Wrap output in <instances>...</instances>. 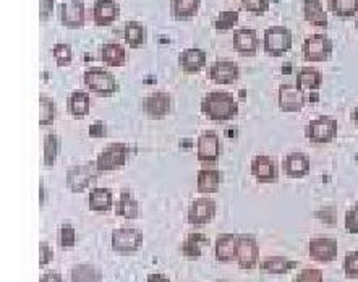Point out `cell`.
Listing matches in <instances>:
<instances>
[{
    "label": "cell",
    "mask_w": 358,
    "mask_h": 282,
    "mask_svg": "<svg viewBox=\"0 0 358 282\" xmlns=\"http://www.w3.org/2000/svg\"><path fill=\"white\" fill-rule=\"evenodd\" d=\"M115 214L130 220L136 219L138 214H140V206H138V202L133 197L130 188H122L119 202L115 204Z\"/></svg>",
    "instance_id": "4316f807"
},
{
    "label": "cell",
    "mask_w": 358,
    "mask_h": 282,
    "mask_svg": "<svg viewBox=\"0 0 358 282\" xmlns=\"http://www.w3.org/2000/svg\"><path fill=\"white\" fill-rule=\"evenodd\" d=\"M60 22L64 27L76 29L81 28L86 22L85 2L81 0H65L60 5Z\"/></svg>",
    "instance_id": "5bb4252c"
},
{
    "label": "cell",
    "mask_w": 358,
    "mask_h": 282,
    "mask_svg": "<svg viewBox=\"0 0 358 282\" xmlns=\"http://www.w3.org/2000/svg\"><path fill=\"white\" fill-rule=\"evenodd\" d=\"M143 232L140 229L120 227L112 232V250L120 255H133L141 248Z\"/></svg>",
    "instance_id": "52a82bcc"
},
{
    "label": "cell",
    "mask_w": 358,
    "mask_h": 282,
    "mask_svg": "<svg viewBox=\"0 0 358 282\" xmlns=\"http://www.w3.org/2000/svg\"><path fill=\"white\" fill-rule=\"evenodd\" d=\"M120 17V5L115 0H94L93 20L96 27H109Z\"/></svg>",
    "instance_id": "ffe728a7"
},
{
    "label": "cell",
    "mask_w": 358,
    "mask_h": 282,
    "mask_svg": "<svg viewBox=\"0 0 358 282\" xmlns=\"http://www.w3.org/2000/svg\"><path fill=\"white\" fill-rule=\"evenodd\" d=\"M306 102L305 93L296 90V86H292L289 83H284L279 86L278 91V104L280 107V111L284 112H300L303 109Z\"/></svg>",
    "instance_id": "4fadbf2b"
},
{
    "label": "cell",
    "mask_w": 358,
    "mask_h": 282,
    "mask_svg": "<svg viewBox=\"0 0 358 282\" xmlns=\"http://www.w3.org/2000/svg\"><path fill=\"white\" fill-rule=\"evenodd\" d=\"M60 153V138L55 133H49L44 138V166L52 169Z\"/></svg>",
    "instance_id": "d590c367"
},
{
    "label": "cell",
    "mask_w": 358,
    "mask_h": 282,
    "mask_svg": "<svg viewBox=\"0 0 358 282\" xmlns=\"http://www.w3.org/2000/svg\"><path fill=\"white\" fill-rule=\"evenodd\" d=\"M201 0H171V15L176 20H190L198 13Z\"/></svg>",
    "instance_id": "1f68e13d"
},
{
    "label": "cell",
    "mask_w": 358,
    "mask_h": 282,
    "mask_svg": "<svg viewBox=\"0 0 358 282\" xmlns=\"http://www.w3.org/2000/svg\"><path fill=\"white\" fill-rule=\"evenodd\" d=\"M214 214H216V203H214V199L201 197L192 203L190 209H188L187 220L192 225H204L211 223Z\"/></svg>",
    "instance_id": "2e32d148"
},
{
    "label": "cell",
    "mask_w": 358,
    "mask_h": 282,
    "mask_svg": "<svg viewBox=\"0 0 358 282\" xmlns=\"http://www.w3.org/2000/svg\"><path fill=\"white\" fill-rule=\"evenodd\" d=\"M344 227L349 234H358V202L345 213Z\"/></svg>",
    "instance_id": "7bdbcfd3"
},
{
    "label": "cell",
    "mask_w": 358,
    "mask_h": 282,
    "mask_svg": "<svg viewBox=\"0 0 358 282\" xmlns=\"http://www.w3.org/2000/svg\"><path fill=\"white\" fill-rule=\"evenodd\" d=\"M99 171L96 162L86 164V166H75L66 172V187L73 193H80L90 185L91 181L98 176Z\"/></svg>",
    "instance_id": "8fae6325"
},
{
    "label": "cell",
    "mask_w": 358,
    "mask_h": 282,
    "mask_svg": "<svg viewBox=\"0 0 358 282\" xmlns=\"http://www.w3.org/2000/svg\"><path fill=\"white\" fill-rule=\"evenodd\" d=\"M238 18L240 15L237 10H224V12L219 13L216 22H214V28L217 31H229V29H232L238 23Z\"/></svg>",
    "instance_id": "74e56055"
},
{
    "label": "cell",
    "mask_w": 358,
    "mask_h": 282,
    "mask_svg": "<svg viewBox=\"0 0 358 282\" xmlns=\"http://www.w3.org/2000/svg\"><path fill=\"white\" fill-rule=\"evenodd\" d=\"M252 174L259 183H274L279 178V167L273 157L258 155L252 161Z\"/></svg>",
    "instance_id": "ac0fdd59"
},
{
    "label": "cell",
    "mask_w": 358,
    "mask_h": 282,
    "mask_svg": "<svg viewBox=\"0 0 358 282\" xmlns=\"http://www.w3.org/2000/svg\"><path fill=\"white\" fill-rule=\"evenodd\" d=\"M91 97L86 91H75L66 97V111L75 119H85L90 114Z\"/></svg>",
    "instance_id": "d4e9b609"
},
{
    "label": "cell",
    "mask_w": 358,
    "mask_h": 282,
    "mask_svg": "<svg viewBox=\"0 0 358 282\" xmlns=\"http://www.w3.org/2000/svg\"><path fill=\"white\" fill-rule=\"evenodd\" d=\"M355 27H357V31H358V18H357V24H355Z\"/></svg>",
    "instance_id": "f5cc1de1"
},
{
    "label": "cell",
    "mask_w": 358,
    "mask_h": 282,
    "mask_svg": "<svg viewBox=\"0 0 358 282\" xmlns=\"http://www.w3.org/2000/svg\"><path fill=\"white\" fill-rule=\"evenodd\" d=\"M57 242L62 248H73L75 242H76V234H75V227L71 224H62L59 229V235H57Z\"/></svg>",
    "instance_id": "ab89813d"
},
{
    "label": "cell",
    "mask_w": 358,
    "mask_h": 282,
    "mask_svg": "<svg viewBox=\"0 0 358 282\" xmlns=\"http://www.w3.org/2000/svg\"><path fill=\"white\" fill-rule=\"evenodd\" d=\"M310 157L305 153H290L282 161V171L289 178H303L310 174Z\"/></svg>",
    "instance_id": "d6986e66"
},
{
    "label": "cell",
    "mask_w": 358,
    "mask_h": 282,
    "mask_svg": "<svg viewBox=\"0 0 358 282\" xmlns=\"http://www.w3.org/2000/svg\"><path fill=\"white\" fill-rule=\"evenodd\" d=\"M172 107V97L164 91H156L143 99V112L148 119L151 120H162L164 117L169 115Z\"/></svg>",
    "instance_id": "30bf717a"
},
{
    "label": "cell",
    "mask_w": 358,
    "mask_h": 282,
    "mask_svg": "<svg viewBox=\"0 0 358 282\" xmlns=\"http://www.w3.org/2000/svg\"><path fill=\"white\" fill-rule=\"evenodd\" d=\"M71 282H101L102 273L94 265H76L70 271Z\"/></svg>",
    "instance_id": "836d02e7"
},
{
    "label": "cell",
    "mask_w": 358,
    "mask_h": 282,
    "mask_svg": "<svg viewBox=\"0 0 358 282\" xmlns=\"http://www.w3.org/2000/svg\"><path fill=\"white\" fill-rule=\"evenodd\" d=\"M323 85V73L315 66H303L295 76V86L301 93L306 91H318Z\"/></svg>",
    "instance_id": "603a6c76"
},
{
    "label": "cell",
    "mask_w": 358,
    "mask_h": 282,
    "mask_svg": "<svg viewBox=\"0 0 358 282\" xmlns=\"http://www.w3.org/2000/svg\"><path fill=\"white\" fill-rule=\"evenodd\" d=\"M124 39L131 49H140L146 43V29L140 22H127L124 27Z\"/></svg>",
    "instance_id": "d6a6232c"
},
{
    "label": "cell",
    "mask_w": 358,
    "mask_h": 282,
    "mask_svg": "<svg viewBox=\"0 0 358 282\" xmlns=\"http://www.w3.org/2000/svg\"><path fill=\"white\" fill-rule=\"evenodd\" d=\"M296 268V261L284 258V256H269L259 263L261 273L268 274H285Z\"/></svg>",
    "instance_id": "f1b7e54d"
},
{
    "label": "cell",
    "mask_w": 358,
    "mask_h": 282,
    "mask_svg": "<svg viewBox=\"0 0 358 282\" xmlns=\"http://www.w3.org/2000/svg\"><path fill=\"white\" fill-rule=\"evenodd\" d=\"M259 247L253 235H237V263L240 269H253L258 265Z\"/></svg>",
    "instance_id": "9c48e42d"
},
{
    "label": "cell",
    "mask_w": 358,
    "mask_h": 282,
    "mask_svg": "<svg viewBox=\"0 0 358 282\" xmlns=\"http://www.w3.org/2000/svg\"><path fill=\"white\" fill-rule=\"evenodd\" d=\"M337 240L329 237H318L310 240L308 244V253L310 258L315 261H321V263H329L337 258Z\"/></svg>",
    "instance_id": "e0dca14e"
},
{
    "label": "cell",
    "mask_w": 358,
    "mask_h": 282,
    "mask_svg": "<svg viewBox=\"0 0 358 282\" xmlns=\"http://www.w3.org/2000/svg\"><path fill=\"white\" fill-rule=\"evenodd\" d=\"M240 106L227 91H213L201 101V112L213 122H229L238 115Z\"/></svg>",
    "instance_id": "6da1fadb"
},
{
    "label": "cell",
    "mask_w": 358,
    "mask_h": 282,
    "mask_svg": "<svg viewBox=\"0 0 358 282\" xmlns=\"http://www.w3.org/2000/svg\"><path fill=\"white\" fill-rule=\"evenodd\" d=\"M327 7L337 18H354L358 13V0H327Z\"/></svg>",
    "instance_id": "e575fe53"
},
{
    "label": "cell",
    "mask_w": 358,
    "mask_h": 282,
    "mask_svg": "<svg viewBox=\"0 0 358 282\" xmlns=\"http://www.w3.org/2000/svg\"><path fill=\"white\" fill-rule=\"evenodd\" d=\"M219 282H226V281H219Z\"/></svg>",
    "instance_id": "db71d44e"
},
{
    "label": "cell",
    "mask_w": 358,
    "mask_h": 282,
    "mask_svg": "<svg viewBox=\"0 0 358 282\" xmlns=\"http://www.w3.org/2000/svg\"><path fill=\"white\" fill-rule=\"evenodd\" d=\"M90 136L93 138H104L107 136V125L104 122H96L90 127Z\"/></svg>",
    "instance_id": "7dc6e473"
},
{
    "label": "cell",
    "mask_w": 358,
    "mask_h": 282,
    "mask_svg": "<svg viewBox=\"0 0 358 282\" xmlns=\"http://www.w3.org/2000/svg\"><path fill=\"white\" fill-rule=\"evenodd\" d=\"M43 204H44V185L41 183V206H43Z\"/></svg>",
    "instance_id": "816d5d0a"
},
{
    "label": "cell",
    "mask_w": 358,
    "mask_h": 282,
    "mask_svg": "<svg viewBox=\"0 0 358 282\" xmlns=\"http://www.w3.org/2000/svg\"><path fill=\"white\" fill-rule=\"evenodd\" d=\"M232 44H234V49L237 50L240 55L253 57V55H257L258 48H259V38H258L257 29L253 28L235 29Z\"/></svg>",
    "instance_id": "7c38bea8"
},
{
    "label": "cell",
    "mask_w": 358,
    "mask_h": 282,
    "mask_svg": "<svg viewBox=\"0 0 358 282\" xmlns=\"http://www.w3.org/2000/svg\"><path fill=\"white\" fill-rule=\"evenodd\" d=\"M129 155V146L124 145V143H112V145L106 146L98 155V159L94 161L96 167H98L99 172L117 171V169L125 166Z\"/></svg>",
    "instance_id": "8992f818"
},
{
    "label": "cell",
    "mask_w": 358,
    "mask_h": 282,
    "mask_svg": "<svg viewBox=\"0 0 358 282\" xmlns=\"http://www.w3.org/2000/svg\"><path fill=\"white\" fill-rule=\"evenodd\" d=\"M208 76L217 85H232L240 78V66L232 60H217L208 69Z\"/></svg>",
    "instance_id": "9a60e30c"
},
{
    "label": "cell",
    "mask_w": 358,
    "mask_h": 282,
    "mask_svg": "<svg viewBox=\"0 0 358 282\" xmlns=\"http://www.w3.org/2000/svg\"><path fill=\"white\" fill-rule=\"evenodd\" d=\"M214 255L221 263H232L237 260V235L221 234L217 235L216 245H214Z\"/></svg>",
    "instance_id": "7402d4cb"
},
{
    "label": "cell",
    "mask_w": 358,
    "mask_h": 282,
    "mask_svg": "<svg viewBox=\"0 0 358 282\" xmlns=\"http://www.w3.org/2000/svg\"><path fill=\"white\" fill-rule=\"evenodd\" d=\"M342 268H344V273L349 279L358 278V250L350 251V253L345 256Z\"/></svg>",
    "instance_id": "60d3db41"
},
{
    "label": "cell",
    "mask_w": 358,
    "mask_h": 282,
    "mask_svg": "<svg viewBox=\"0 0 358 282\" xmlns=\"http://www.w3.org/2000/svg\"><path fill=\"white\" fill-rule=\"evenodd\" d=\"M337 132H339V124L329 115H320L305 128L306 138L315 145H326V143L336 140Z\"/></svg>",
    "instance_id": "5b68a950"
},
{
    "label": "cell",
    "mask_w": 358,
    "mask_h": 282,
    "mask_svg": "<svg viewBox=\"0 0 358 282\" xmlns=\"http://www.w3.org/2000/svg\"><path fill=\"white\" fill-rule=\"evenodd\" d=\"M204 245H209V239L201 232L188 234L182 244V253L188 260H196L203 253Z\"/></svg>",
    "instance_id": "f546056e"
},
{
    "label": "cell",
    "mask_w": 358,
    "mask_h": 282,
    "mask_svg": "<svg viewBox=\"0 0 358 282\" xmlns=\"http://www.w3.org/2000/svg\"><path fill=\"white\" fill-rule=\"evenodd\" d=\"M242 7L247 10V12L261 17V15L268 12L269 0H242Z\"/></svg>",
    "instance_id": "b9f144b4"
},
{
    "label": "cell",
    "mask_w": 358,
    "mask_h": 282,
    "mask_svg": "<svg viewBox=\"0 0 358 282\" xmlns=\"http://www.w3.org/2000/svg\"><path fill=\"white\" fill-rule=\"evenodd\" d=\"M206 52L198 48L185 49L178 55V65H180L182 71H185V73H198V71H201L204 65H206Z\"/></svg>",
    "instance_id": "44dd1931"
},
{
    "label": "cell",
    "mask_w": 358,
    "mask_h": 282,
    "mask_svg": "<svg viewBox=\"0 0 358 282\" xmlns=\"http://www.w3.org/2000/svg\"><path fill=\"white\" fill-rule=\"evenodd\" d=\"M222 182V174L217 169H201L196 176V187L199 193H216Z\"/></svg>",
    "instance_id": "484cf974"
},
{
    "label": "cell",
    "mask_w": 358,
    "mask_h": 282,
    "mask_svg": "<svg viewBox=\"0 0 358 282\" xmlns=\"http://www.w3.org/2000/svg\"><path fill=\"white\" fill-rule=\"evenodd\" d=\"M292 44L294 36L287 27L274 24V27H269L264 31L263 48L264 52L271 57H282L284 54H287L292 49Z\"/></svg>",
    "instance_id": "7a4b0ae2"
},
{
    "label": "cell",
    "mask_w": 358,
    "mask_h": 282,
    "mask_svg": "<svg viewBox=\"0 0 358 282\" xmlns=\"http://www.w3.org/2000/svg\"><path fill=\"white\" fill-rule=\"evenodd\" d=\"M54 258V251L50 248L49 244L45 242H41L39 244V266L41 268H44L45 265H49L50 261Z\"/></svg>",
    "instance_id": "f6af8a7d"
},
{
    "label": "cell",
    "mask_w": 358,
    "mask_h": 282,
    "mask_svg": "<svg viewBox=\"0 0 358 282\" xmlns=\"http://www.w3.org/2000/svg\"><path fill=\"white\" fill-rule=\"evenodd\" d=\"M146 282H171V281H169L166 276H162V274H151L150 278L146 279Z\"/></svg>",
    "instance_id": "681fc988"
},
{
    "label": "cell",
    "mask_w": 358,
    "mask_h": 282,
    "mask_svg": "<svg viewBox=\"0 0 358 282\" xmlns=\"http://www.w3.org/2000/svg\"><path fill=\"white\" fill-rule=\"evenodd\" d=\"M52 55L59 66H66L71 64V60H73V49H71V45L65 43L55 44L52 48Z\"/></svg>",
    "instance_id": "f35d334b"
},
{
    "label": "cell",
    "mask_w": 358,
    "mask_h": 282,
    "mask_svg": "<svg viewBox=\"0 0 358 282\" xmlns=\"http://www.w3.org/2000/svg\"><path fill=\"white\" fill-rule=\"evenodd\" d=\"M352 120H354V124L358 127V106L352 111Z\"/></svg>",
    "instance_id": "f907efd6"
},
{
    "label": "cell",
    "mask_w": 358,
    "mask_h": 282,
    "mask_svg": "<svg viewBox=\"0 0 358 282\" xmlns=\"http://www.w3.org/2000/svg\"><path fill=\"white\" fill-rule=\"evenodd\" d=\"M196 155L198 161L206 164V166H214L221 157V140L217 133L204 132L199 135L196 143Z\"/></svg>",
    "instance_id": "ba28073f"
},
{
    "label": "cell",
    "mask_w": 358,
    "mask_h": 282,
    "mask_svg": "<svg viewBox=\"0 0 358 282\" xmlns=\"http://www.w3.org/2000/svg\"><path fill=\"white\" fill-rule=\"evenodd\" d=\"M90 209L94 213H107L114 206V198H112V192L109 188L96 187L90 192L88 197Z\"/></svg>",
    "instance_id": "83f0119b"
},
{
    "label": "cell",
    "mask_w": 358,
    "mask_h": 282,
    "mask_svg": "<svg viewBox=\"0 0 358 282\" xmlns=\"http://www.w3.org/2000/svg\"><path fill=\"white\" fill-rule=\"evenodd\" d=\"M55 120V102L52 97L41 94L39 96V125L49 127Z\"/></svg>",
    "instance_id": "8d00e7d4"
},
{
    "label": "cell",
    "mask_w": 358,
    "mask_h": 282,
    "mask_svg": "<svg viewBox=\"0 0 358 282\" xmlns=\"http://www.w3.org/2000/svg\"><path fill=\"white\" fill-rule=\"evenodd\" d=\"M334 44L326 34H310L301 44L305 62H326L331 59Z\"/></svg>",
    "instance_id": "277c9868"
},
{
    "label": "cell",
    "mask_w": 358,
    "mask_h": 282,
    "mask_svg": "<svg viewBox=\"0 0 358 282\" xmlns=\"http://www.w3.org/2000/svg\"><path fill=\"white\" fill-rule=\"evenodd\" d=\"M83 83L91 93L101 97H109L115 94L117 90H119V83H117L115 76L109 70L99 69V66H93V69L85 71Z\"/></svg>",
    "instance_id": "3957f363"
},
{
    "label": "cell",
    "mask_w": 358,
    "mask_h": 282,
    "mask_svg": "<svg viewBox=\"0 0 358 282\" xmlns=\"http://www.w3.org/2000/svg\"><path fill=\"white\" fill-rule=\"evenodd\" d=\"M301 10H303L305 22L310 23L311 27H320L323 29L327 28L329 20H327V13L321 0H303Z\"/></svg>",
    "instance_id": "cb8c5ba5"
},
{
    "label": "cell",
    "mask_w": 358,
    "mask_h": 282,
    "mask_svg": "<svg viewBox=\"0 0 358 282\" xmlns=\"http://www.w3.org/2000/svg\"><path fill=\"white\" fill-rule=\"evenodd\" d=\"M323 271L315 269V268H308L300 271L296 274V278L294 279V282H323Z\"/></svg>",
    "instance_id": "ee69618b"
},
{
    "label": "cell",
    "mask_w": 358,
    "mask_h": 282,
    "mask_svg": "<svg viewBox=\"0 0 358 282\" xmlns=\"http://www.w3.org/2000/svg\"><path fill=\"white\" fill-rule=\"evenodd\" d=\"M101 60L109 66H122L127 62V52L124 45L117 43H107L101 48Z\"/></svg>",
    "instance_id": "4dcf8cb0"
},
{
    "label": "cell",
    "mask_w": 358,
    "mask_h": 282,
    "mask_svg": "<svg viewBox=\"0 0 358 282\" xmlns=\"http://www.w3.org/2000/svg\"><path fill=\"white\" fill-rule=\"evenodd\" d=\"M55 0H39V18L41 22H48L54 13Z\"/></svg>",
    "instance_id": "bcb514c9"
},
{
    "label": "cell",
    "mask_w": 358,
    "mask_h": 282,
    "mask_svg": "<svg viewBox=\"0 0 358 282\" xmlns=\"http://www.w3.org/2000/svg\"><path fill=\"white\" fill-rule=\"evenodd\" d=\"M39 282H64V278L57 273H45L41 276Z\"/></svg>",
    "instance_id": "c3c4849f"
}]
</instances>
